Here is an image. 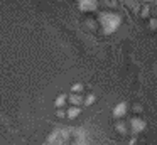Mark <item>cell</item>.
Here are the masks:
<instances>
[{"instance_id":"obj_1","label":"cell","mask_w":157,"mask_h":145,"mask_svg":"<svg viewBox=\"0 0 157 145\" xmlns=\"http://www.w3.org/2000/svg\"><path fill=\"white\" fill-rule=\"evenodd\" d=\"M130 125H132L133 132H140V130L145 128V121L140 120V118H132V120H130Z\"/></svg>"},{"instance_id":"obj_10","label":"cell","mask_w":157,"mask_h":145,"mask_svg":"<svg viewBox=\"0 0 157 145\" xmlns=\"http://www.w3.org/2000/svg\"><path fill=\"white\" fill-rule=\"evenodd\" d=\"M140 13H142V17H147L149 15V7H144V9L140 10Z\"/></svg>"},{"instance_id":"obj_5","label":"cell","mask_w":157,"mask_h":145,"mask_svg":"<svg viewBox=\"0 0 157 145\" xmlns=\"http://www.w3.org/2000/svg\"><path fill=\"white\" fill-rule=\"evenodd\" d=\"M79 113H81V110H79L78 106H73L71 110L68 111V116H69V118H76V116H78V115H79Z\"/></svg>"},{"instance_id":"obj_3","label":"cell","mask_w":157,"mask_h":145,"mask_svg":"<svg viewBox=\"0 0 157 145\" xmlns=\"http://www.w3.org/2000/svg\"><path fill=\"white\" fill-rule=\"evenodd\" d=\"M68 101H69L71 105H81V103H85V101H83V98L79 96V94H75V93L68 96Z\"/></svg>"},{"instance_id":"obj_4","label":"cell","mask_w":157,"mask_h":145,"mask_svg":"<svg viewBox=\"0 0 157 145\" xmlns=\"http://www.w3.org/2000/svg\"><path fill=\"white\" fill-rule=\"evenodd\" d=\"M68 101V94H59L58 98H56V101H54V105H56V108H61V106H64V103Z\"/></svg>"},{"instance_id":"obj_9","label":"cell","mask_w":157,"mask_h":145,"mask_svg":"<svg viewBox=\"0 0 157 145\" xmlns=\"http://www.w3.org/2000/svg\"><path fill=\"white\" fill-rule=\"evenodd\" d=\"M56 116H58V118H63V116H66V111H64V110H61V108H59V110L56 111Z\"/></svg>"},{"instance_id":"obj_6","label":"cell","mask_w":157,"mask_h":145,"mask_svg":"<svg viewBox=\"0 0 157 145\" xmlns=\"http://www.w3.org/2000/svg\"><path fill=\"white\" fill-rule=\"evenodd\" d=\"M71 91H73V93H81V91H83V84H79V83L73 84V86H71Z\"/></svg>"},{"instance_id":"obj_2","label":"cell","mask_w":157,"mask_h":145,"mask_svg":"<svg viewBox=\"0 0 157 145\" xmlns=\"http://www.w3.org/2000/svg\"><path fill=\"white\" fill-rule=\"evenodd\" d=\"M125 111H127V103H120V105H117L115 108H113V115L115 116H123L125 115Z\"/></svg>"},{"instance_id":"obj_7","label":"cell","mask_w":157,"mask_h":145,"mask_svg":"<svg viewBox=\"0 0 157 145\" xmlns=\"http://www.w3.org/2000/svg\"><path fill=\"white\" fill-rule=\"evenodd\" d=\"M93 103H95V96H93V94H90V96L85 98V105H88V106H90V105H93Z\"/></svg>"},{"instance_id":"obj_8","label":"cell","mask_w":157,"mask_h":145,"mask_svg":"<svg viewBox=\"0 0 157 145\" xmlns=\"http://www.w3.org/2000/svg\"><path fill=\"white\" fill-rule=\"evenodd\" d=\"M117 130H118L120 133H127V128H125L123 123H117Z\"/></svg>"}]
</instances>
